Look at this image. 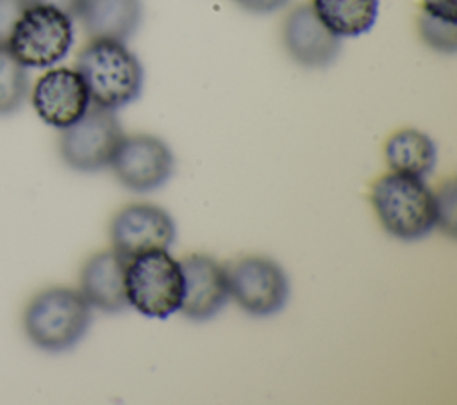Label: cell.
Returning <instances> with one entry per match:
<instances>
[{"instance_id": "cell-17", "label": "cell", "mask_w": 457, "mask_h": 405, "mask_svg": "<svg viewBox=\"0 0 457 405\" xmlns=\"http://www.w3.org/2000/svg\"><path fill=\"white\" fill-rule=\"evenodd\" d=\"M29 93V73L9 50L0 45V116L16 112Z\"/></svg>"}, {"instance_id": "cell-22", "label": "cell", "mask_w": 457, "mask_h": 405, "mask_svg": "<svg viewBox=\"0 0 457 405\" xmlns=\"http://www.w3.org/2000/svg\"><path fill=\"white\" fill-rule=\"evenodd\" d=\"M421 11L446 18V20H457V0H421Z\"/></svg>"}, {"instance_id": "cell-4", "label": "cell", "mask_w": 457, "mask_h": 405, "mask_svg": "<svg viewBox=\"0 0 457 405\" xmlns=\"http://www.w3.org/2000/svg\"><path fill=\"white\" fill-rule=\"evenodd\" d=\"M125 287L129 307L148 318H168L179 310L184 294L180 264L168 250L139 253L127 262Z\"/></svg>"}, {"instance_id": "cell-19", "label": "cell", "mask_w": 457, "mask_h": 405, "mask_svg": "<svg viewBox=\"0 0 457 405\" xmlns=\"http://www.w3.org/2000/svg\"><path fill=\"white\" fill-rule=\"evenodd\" d=\"M436 207V227L446 232L450 237L455 234V184L453 180L445 182L434 193Z\"/></svg>"}, {"instance_id": "cell-9", "label": "cell", "mask_w": 457, "mask_h": 405, "mask_svg": "<svg viewBox=\"0 0 457 405\" xmlns=\"http://www.w3.org/2000/svg\"><path fill=\"white\" fill-rule=\"evenodd\" d=\"M173 218L159 205L136 202L120 209L109 227L112 250L127 260L152 250H168L175 241Z\"/></svg>"}, {"instance_id": "cell-10", "label": "cell", "mask_w": 457, "mask_h": 405, "mask_svg": "<svg viewBox=\"0 0 457 405\" xmlns=\"http://www.w3.org/2000/svg\"><path fill=\"white\" fill-rule=\"evenodd\" d=\"M184 294L179 310L191 321L214 318L228 302L227 268L207 253H191L179 260Z\"/></svg>"}, {"instance_id": "cell-5", "label": "cell", "mask_w": 457, "mask_h": 405, "mask_svg": "<svg viewBox=\"0 0 457 405\" xmlns=\"http://www.w3.org/2000/svg\"><path fill=\"white\" fill-rule=\"evenodd\" d=\"M73 45V23L64 12L32 4L18 20L9 50L27 68H50L62 61Z\"/></svg>"}, {"instance_id": "cell-18", "label": "cell", "mask_w": 457, "mask_h": 405, "mask_svg": "<svg viewBox=\"0 0 457 405\" xmlns=\"http://www.w3.org/2000/svg\"><path fill=\"white\" fill-rule=\"evenodd\" d=\"M418 34L434 52L453 55L457 50V20H446L421 11L418 16Z\"/></svg>"}, {"instance_id": "cell-7", "label": "cell", "mask_w": 457, "mask_h": 405, "mask_svg": "<svg viewBox=\"0 0 457 405\" xmlns=\"http://www.w3.org/2000/svg\"><path fill=\"white\" fill-rule=\"evenodd\" d=\"M230 298L250 316H273L289 298V280L278 262L264 255H245L227 268Z\"/></svg>"}, {"instance_id": "cell-13", "label": "cell", "mask_w": 457, "mask_h": 405, "mask_svg": "<svg viewBox=\"0 0 457 405\" xmlns=\"http://www.w3.org/2000/svg\"><path fill=\"white\" fill-rule=\"evenodd\" d=\"M127 259L116 250L93 253L82 266L79 277V291L91 305L102 312H121L129 307L125 271Z\"/></svg>"}, {"instance_id": "cell-15", "label": "cell", "mask_w": 457, "mask_h": 405, "mask_svg": "<svg viewBox=\"0 0 457 405\" xmlns=\"http://www.w3.org/2000/svg\"><path fill=\"white\" fill-rule=\"evenodd\" d=\"M384 157L391 171L425 178L436 168L437 150L425 132L418 128H400L386 141Z\"/></svg>"}, {"instance_id": "cell-2", "label": "cell", "mask_w": 457, "mask_h": 405, "mask_svg": "<svg viewBox=\"0 0 457 405\" xmlns=\"http://www.w3.org/2000/svg\"><path fill=\"white\" fill-rule=\"evenodd\" d=\"M382 228L400 241H418L436 228L434 191L421 177L389 171L370 196Z\"/></svg>"}, {"instance_id": "cell-16", "label": "cell", "mask_w": 457, "mask_h": 405, "mask_svg": "<svg viewBox=\"0 0 457 405\" xmlns=\"http://www.w3.org/2000/svg\"><path fill=\"white\" fill-rule=\"evenodd\" d=\"M320 21L337 37H357L373 29L378 0H312Z\"/></svg>"}, {"instance_id": "cell-14", "label": "cell", "mask_w": 457, "mask_h": 405, "mask_svg": "<svg viewBox=\"0 0 457 405\" xmlns=\"http://www.w3.org/2000/svg\"><path fill=\"white\" fill-rule=\"evenodd\" d=\"M89 39H112L125 43L143 20L141 0H86L79 14Z\"/></svg>"}, {"instance_id": "cell-3", "label": "cell", "mask_w": 457, "mask_h": 405, "mask_svg": "<svg viewBox=\"0 0 457 405\" xmlns=\"http://www.w3.org/2000/svg\"><path fill=\"white\" fill-rule=\"evenodd\" d=\"M91 325V305L71 287H48L37 293L23 312V330L39 350L59 353L73 348Z\"/></svg>"}, {"instance_id": "cell-1", "label": "cell", "mask_w": 457, "mask_h": 405, "mask_svg": "<svg viewBox=\"0 0 457 405\" xmlns=\"http://www.w3.org/2000/svg\"><path fill=\"white\" fill-rule=\"evenodd\" d=\"M75 70L82 77L93 105L118 111L139 98L145 71L132 50L121 41L91 39L77 55Z\"/></svg>"}, {"instance_id": "cell-8", "label": "cell", "mask_w": 457, "mask_h": 405, "mask_svg": "<svg viewBox=\"0 0 457 405\" xmlns=\"http://www.w3.org/2000/svg\"><path fill=\"white\" fill-rule=\"evenodd\" d=\"M175 159L170 146L157 136H123L111 161L118 182L134 193L162 187L173 175Z\"/></svg>"}, {"instance_id": "cell-21", "label": "cell", "mask_w": 457, "mask_h": 405, "mask_svg": "<svg viewBox=\"0 0 457 405\" xmlns=\"http://www.w3.org/2000/svg\"><path fill=\"white\" fill-rule=\"evenodd\" d=\"M243 11L252 14H271L284 9L291 0H234Z\"/></svg>"}, {"instance_id": "cell-11", "label": "cell", "mask_w": 457, "mask_h": 405, "mask_svg": "<svg viewBox=\"0 0 457 405\" xmlns=\"http://www.w3.org/2000/svg\"><path fill=\"white\" fill-rule=\"evenodd\" d=\"M280 36L287 55L309 70L330 66L341 52V37L320 21L311 4L296 5L287 12Z\"/></svg>"}, {"instance_id": "cell-6", "label": "cell", "mask_w": 457, "mask_h": 405, "mask_svg": "<svg viewBox=\"0 0 457 405\" xmlns=\"http://www.w3.org/2000/svg\"><path fill=\"white\" fill-rule=\"evenodd\" d=\"M123 136L114 111L91 103L75 123L62 128L59 153L64 164L75 171H100L111 166Z\"/></svg>"}, {"instance_id": "cell-20", "label": "cell", "mask_w": 457, "mask_h": 405, "mask_svg": "<svg viewBox=\"0 0 457 405\" xmlns=\"http://www.w3.org/2000/svg\"><path fill=\"white\" fill-rule=\"evenodd\" d=\"M30 5L32 0H0V45L9 43L18 20Z\"/></svg>"}, {"instance_id": "cell-12", "label": "cell", "mask_w": 457, "mask_h": 405, "mask_svg": "<svg viewBox=\"0 0 457 405\" xmlns=\"http://www.w3.org/2000/svg\"><path fill=\"white\" fill-rule=\"evenodd\" d=\"M32 105L46 125L62 130L89 109L91 100L77 70L52 68L37 79Z\"/></svg>"}, {"instance_id": "cell-23", "label": "cell", "mask_w": 457, "mask_h": 405, "mask_svg": "<svg viewBox=\"0 0 457 405\" xmlns=\"http://www.w3.org/2000/svg\"><path fill=\"white\" fill-rule=\"evenodd\" d=\"M32 4L54 7V9L64 12L66 16H70L73 20V18H79L86 0H32Z\"/></svg>"}]
</instances>
